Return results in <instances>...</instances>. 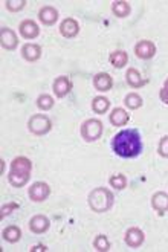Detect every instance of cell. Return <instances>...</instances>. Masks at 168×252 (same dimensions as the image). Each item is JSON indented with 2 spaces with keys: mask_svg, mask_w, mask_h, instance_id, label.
Listing matches in <instances>:
<instances>
[{
  "mask_svg": "<svg viewBox=\"0 0 168 252\" xmlns=\"http://www.w3.org/2000/svg\"><path fill=\"white\" fill-rule=\"evenodd\" d=\"M109 184L115 189H124L127 187V179L124 174H115L109 179Z\"/></svg>",
  "mask_w": 168,
  "mask_h": 252,
  "instance_id": "obj_27",
  "label": "cell"
},
{
  "mask_svg": "<svg viewBox=\"0 0 168 252\" xmlns=\"http://www.w3.org/2000/svg\"><path fill=\"white\" fill-rule=\"evenodd\" d=\"M49 226H51L49 219L46 216H41V214H37L29 220V229L34 234H43L49 229Z\"/></svg>",
  "mask_w": 168,
  "mask_h": 252,
  "instance_id": "obj_10",
  "label": "cell"
},
{
  "mask_svg": "<svg viewBox=\"0 0 168 252\" xmlns=\"http://www.w3.org/2000/svg\"><path fill=\"white\" fill-rule=\"evenodd\" d=\"M109 120H110L112 126H115V127H124V126L129 123L130 116H129V113H127L124 109L116 107V109L112 110V113H110V116H109Z\"/></svg>",
  "mask_w": 168,
  "mask_h": 252,
  "instance_id": "obj_18",
  "label": "cell"
},
{
  "mask_svg": "<svg viewBox=\"0 0 168 252\" xmlns=\"http://www.w3.org/2000/svg\"><path fill=\"white\" fill-rule=\"evenodd\" d=\"M112 12L115 14L116 17L124 19V17H129L130 16L132 6H130L129 2H126V0H116V2L112 3Z\"/></svg>",
  "mask_w": 168,
  "mask_h": 252,
  "instance_id": "obj_19",
  "label": "cell"
},
{
  "mask_svg": "<svg viewBox=\"0 0 168 252\" xmlns=\"http://www.w3.org/2000/svg\"><path fill=\"white\" fill-rule=\"evenodd\" d=\"M151 206L153 210H155L158 214H164L168 211V194L164 191H159V192H155L151 197Z\"/></svg>",
  "mask_w": 168,
  "mask_h": 252,
  "instance_id": "obj_12",
  "label": "cell"
},
{
  "mask_svg": "<svg viewBox=\"0 0 168 252\" xmlns=\"http://www.w3.org/2000/svg\"><path fill=\"white\" fill-rule=\"evenodd\" d=\"M110 64L113 66V67H116V69H121V67H124L126 64H127V62H129V55H127V52H124V51H115V52H112L110 54Z\"/></svg>",
  "mask_w": 168,
  "mask_h": 252,
  "instance_id": "obj_23",
  "label": "cell"
},
{
  "mask_svg": "<svg viewBox=\"0 0 168 252\" xmlns=\"http://www.w3.org/2000/svg\"><path fill=\"white\" fill-rule=\"evenodd\" d=\"M31 174H22V173H15V171H9L8 174V181L14 188H22L29 182Z\"/></svg>",
  "mask_w": 168,
  "mask_h": 252,
  "instance_id": "obj_22",
  "label": "cell"
},
{
  "mask_svg": "<svg viewBox=\"0 0 168 252\" xmlns=\"http://www.w3.org/2000/svg\"><path fill=\"white\" fill-rule=\"evenodd\" d=\"M94 246H95V249L100 251V252H107V251H110V242H109V239H107V237L102 235V234H100V235L97 237V239H95Z\"/></svg>",
  "mask_w": 168,
  "mask_h": 252,
  "instance_id": "obj_28",
  "label": "cell"
},
{
  "mask_svg": "<svg viewBox=\"0 0 168 252\" xmlns=\"http://www.w3.org/2000/svg\"><path fill=\"white\" fill-rule=\"evenodd\" d=\"M17 208H19V205H17V203H14V202L5 203V205L2 206V210H0V216H2V219H5L6 216L12 214V211H15Z\"/></svg>",
  "mask_w": 168,
  "mask_h": 252,
  "instance_id": "obj_31",
  "label": "cell"
},
{
  "mask_svg": "<svg viewBox=\"0 0 168 252\" xmlns=\"http://www.w3.org/2000/svg\"><path fill=\"white\" fill-rule=\"evenodd\" d=\"M158 153L162 158H168V136H162L158 145Z\"/></svg>",
  "mask_w": 168,
  "mask_h": 252,
  "instance_id": "obj_30",
  "label": "cell"
},
{
  "mask_svg": "<svg viewBox=\"0 0 168 252\" xmlns=\"http://www.w3.org/2000/svg\"><path fill=\"white\" fill-rule=\"evenodd\" d=\"M19 29H20L22 37L26 38V40H34L40 34V28L34 20H23L20 23Z\"/></svg>",
  "mask_w": 168,
  "mask_h": 252,
  "instance_id": "obj_11",
  "label": "cell"
},
{
  "mask_svg": "<svg viewBox=\"0 0 168 252\" xmlns=\"http://www.w3.org/2000/svg\"><path fill=\"white\" fill-rule=\"evenodd\" d=\"M22 57L25 58L26 62H37L38 58L41 57V48L35 43H26L25 46L22 48Z\"/></svg>",
  "mask_w": 168,
  "mask_h": 252,
  "instance_id": "obj_17",
  "label": "cell"
},
{
  "mask_svg": "<svg viewBox=\"0 0 168 252\" xmlns=\"http://www.w3.org/2000/svg\"><path fill=\"white\" fill-rule=\"evenodd\" d=\"M80 32V25L75 19H65L60 23V34L66 38H73Z\"/></svg>",
  "mask_w": 168,
  "mask_h": 252,
  "instance_id": "obj_8",
  "label": "cell"
},
{
  "mask_svg": "<svg viewBox=\"0 0 168 252\" xmlns=\"http://www.w3.org/2000/svg\"><path fill=\"white\" fill-rule=\"evenodd\" d=\"M51 194V187L46 184V182H35L29 187L28 189V196L33 202H43L49 197Z\"/></svg>",
  "mask_w": 168,
  "mask_h": 252,
  "instance_id": "obj_5",
  "label": "cell"
},
{
  "mask_svg": "<svg viewBox=\"0 0 168 252\" xmlns=\"http://www.w3.org/2000/svg\"><path fill=\"white\" fill-rule=\"evenodd\" d=\"M109 109H110V101L105 96H97L94 101H92V110L98 115H104Z\"/></svg>",
  "mask_w": 168,
  "mask_h": 252,
  "instance_id": "obj_24",
  "label": "cell"
},
{
  "mask_svg": "<svg viewBox=\"0 0 168 252\" xmlns=\"http://www.w3.org/2000/svg\"><path fill=\"white\" fill-rule=\"evenodd\" d=\"M28 127H29L31 133H34V135H37V136H43V135H46V133L51 131L52 123L46 115L38 113V115H34V116L29 118Z\"/></svg>",
  "mask_w": 168,
  "mask_h": 252,
  "instance_id": "obj_3",
  "label": "cell"
},
{
  "mask_svg": "<svg viewBox=\"0 0 168 252\" xmlns=\"http://www.w3.org/2000/svg\"><path fill=\"white\" fill-rule=\"evenodd\" d=\"M31 251H46V246H35V248H33Z\"/></svg>",
  "mask_w": 168,
  "mask_h": 252,
  "instance_id": "obj_33",
  "label": "cell"
},
{
  "mask_svg": "<svg viewBox=\"0 0 168 252\" xmlns=\"http://www.w3.org/2000/svg\"><path fill=\"white\" fill-rule=\"evenodd\" d=\"M112 148L115 155H118L119 158L130 159V158H136L141 155L144 144H142L141 135L136 130L126 128V130H121L113 136Z\"/></svg>",
  "mask_w": 168,
  "mask_h": 252,
  "instance_id": "obj_1",
  "label": "cell"
},
{
  "mask_svg": "<svg viewBox=\"0 0 168 252\" xmlns=\"http://www.w3.org/2000/svg\"><path fill=\"white\" fill-rule=\"evenodd\" d=\"M2 237H3V240L8 242V243H17L20 239H22V229L19 226H6L2 232Z\"/></svg>",
  "mask_w": 168,
  "mask_h": 252,
  "instance_id": "obj_21",
  "label": "cell"
},
{
  "mask_svg": "<svg viewBox=\"0 0 168 252\" xmlns=\"http://www.w3.org/2000/svg\"><path fill=\"white\" fill-rule=\"evenodd\" d=\"M52 89H54V94H55L58 98H63V96H66V95L72 91V83H70V80H69L67 77L61 75V77L55 78Z\"/></svg>",
  "mask_w": 168,
  "mask_h": 252,
  "instance_id": "obj_13",
  "label": "cell"
},
{
  "mask_svg": "<svg viewBox=\"0 0 168 252\" xmlns=\"http://www.w3.org/2000/svg\"><path fill=\"white\" fill-rule=\"evenodd\" d=\"M94 86L100 92H109L113 86V78L105 72H100L94 77Z\"/></svg>",
  "mask_w": 168,
  "mask_h": 252,
  "instance_id": "obj_15",
  "label": "cell"
},
{
  "mask_svg": "<svg viewBox=\"0 0 168 252\" xmlns=\"http://www.w3.org/2000/svg\"><path fill=\"white\" fill-rule=\"evenodd\" d=\"M126 80H127V84L130 86V87H133V89H141V87H144V84H145V80L142 78V75L139 72H137L136 69H133V67H130L129 70H127V73H126Z\"/></svg>",
  "mask_w": 168,
  "mask_h": 252,
  "instance_id": "obj_20",
  "label": "cell"
},
{
  "mask_svg": "<svg viewBox=\"0 0 168 252\" xmlns=\"http://www.w3.org/2000/svg\"><path fill=\"white\" fill-rule=\"evenodd\" d=\"M37 106H38L40 110L48 112V110H51L54 107V98L51 95H48V94H43V95H40L37 98Z\"/></svg>",
  "mask_w": 168,
  "mask_h": 252,
  "instance_id": "obj_26",
  "label": "cell"
},
{
  "mask_svg": "<svg viewBox=\"0 0 168 252\" xmlns=\"http://www.w3.org/2000/svg\"><path fill=\"white\" fill-rule=\"evenodd\" d=\"M134 54L137 58H141V60H150V58H153L156 54V44L150 40L137 41L134 46Z\"/></svg>",
  "mask_w": 168,
  "mask_h": 252,
  "instance_id": "obj_6",
  "label": "cell"
},
{
  "mask_svg": "<svg viewBox=\"0 0 168 252\" xmlns=\"http://www.w3.org/2000/svg\"><path fill=\"white\" fill-rule=\"evenodd\" d=\"M0 164H2V173H3V170H5V160L2 159V160H0Z\"/></svg>",
  "mask_w": 168,
  "mask_h": 252,
  "instance_id": "obj_34",
  "label": "cell"
},
{
  "mask_svg": "<svg viewBox=\"0 0 168 252\" xmlns=\"http://www.w3.org/2000/svg\"><path fill=\"white\" fill-rule=\"evenodd\" d=\"M5 5L11 12H17V11H22L25 8L26 0H6Z\"/></svg>",
  "mask_w": 168,
  "mask_h": 252,
  "instance_id": "obj_29",
  "label": "cell"
},
{
  "mask_svg": "<svg viewBox=\"0 0 168 252\" xmlns=\"http://www.w3.org/2000/svg\"><path fill=\"white\" fill-rule=\"evenodd\" d=\"M159 98H161V101L164 102V104H167V106H168V78L165 80V83H164V87L161 89V92H159Z\"/></svg>",
  "mask_w": 168,
  "mask_h": 252,
  "instance_id": "obj_32",
  "label": "cell"
},
{
  "mask_svg": "<svg viewBox=\"0 0 168 252\" xmlns=\"http://www.w3.org/2000/svg\"><path fill=\"white\" fill-rule=\"evenodd\" d=\"M124 240H126V245L130 248H139L145 240V235L139 228H129L124 235Z\"/></svg>",
  "mask_w": 168,
  "mask_h": 252,
  "instance_id": "obj_9",
  "label": "cell"
},
{
  "mask_svg": "<svg viewBox=\"0 0 168 252\" xmlns=\"http://www.w3.org/2000/svg\"><path fill=\"white\" fill-rule=\"evenodd\" d=\"M11 171L22 173V174H31V171H33V162L25 156L15 158L11 162Z\"/></svg>",
  "mask_w": 168,
  "mask_h": 252,
  "instance_id": "obj_16",
  "label": "cell"
},
{
  "mask_svg": "<svg viewBox=\"0 0 168 252\" xmlns=\"http://www.w3.org/2000/svg\"><path fill=\"white\" fill-rule=\"evenodd\" d=\"M87 202H89V206H90L92 211L101 214V213H107L112 208L113 202H115V197H113L110 189H107L104 187H100V188H95L94 191L89 192Z\"/></svg>",
  "mask_w": 168,
  "mask_h": 252,
  "instance_id": "obj_2",
  "label": "cell"
},
{
  "mask_svg": "<svg viewBox=\"0 0 168 252\" xmlns=\"http://www.w3.org/2000/svg\"><path fill=\"white\" fill-rule=\"evenodd\" d=\"M0 41H2V46L6 51H14L19 46V38L15 35V32L9 28H2L0 29Z\"/></svg>",
  "mask_w": 168,
  "mask_h": 252,
  "instance_id": "obj_7",
  "label": "cell"
},
{
  "mask_svg": "<svg viewBox=\"0 0 168 252\" xmlns=\"http://www.w3.org/2000/svg\"><path fill=\"white\" fill-rule=\"evenodd\" d=\"M102 135V123L100 120H87L81 126V136L86 142H95Z\"/></svg>",
  "mask_w": 168,
  "mask_h": 252,
  "instance_id": "obj_4",
  "label": "cell"
},
{
  "mask_svg": "<svg viewBox=\"0 0 168 252\" xmlns=\"http://www.w3.org/2000/svg\"><path fill=\"white\" fill-rule=\"evenodd\" d=\"M38 20L46 26H52L58 20V11L54 6H43L38 11Z\"/></svg>",
  "mask_w": 168,
  "mask_h": 252,
  "instance_id": "obj_14",
  "label": "cell"
},
{
  "mask_svg": "<svg viewBox=\"0 0 168 252\" xmlns=\"http://www.w3.org/2000/svg\"><path fill=\"white\" fill-rule=\"evenodd\" d=\"M124 102H126V107L127 109H130V110H136V109H139L141 106H142V98L137 95V94H134V92H132V94H129L127 96H126V99H124Z\"/></svg>",
  "mask_w": 168,
  "mask_h": 252,
  "instance_id": "obj_25",
  "label": "cell"
}]
</instances>
